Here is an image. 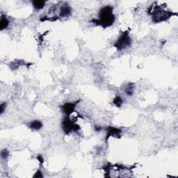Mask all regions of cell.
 I'll return each mask as SVG.
<instances>
[{
  "label": "cell",
  "instance_id": "277c9868",
  "mask_svg": "<svg viewBox=\"0 0 178 178\" xmlns=\"http://www.w3.org/2000/svg\"><path fill=\"white\" fill-rule=\"evenodd\" d=\"M62 129L65 134H69L72 132L78 131L79 126L70 120L68 116H66L62 122Z\"/></svg>",
  "mask_w": 178,
  "mask_h": 178
},
{
  "label": "cell",
  "instance_id": "ba28073f",
  "mask_svg": "<svg viewBox=\"0 0 178 178\" xmlns=\"http://www.w3.org/2000/svg\"><path fill=\"white\" fill-rule=\"evenodd\" d=\"M43 127V123L39 120H33L29 124V128L33 130H39Z\"/></svg>",
  "mask_w": 178,
  "mask_h": 178
},
{
  "label": "cell",
  "instance_id": "6da1fadb",
  "mask_svg": "<svg viewBox=\"0 0 178 178\" xmlns=\"http://www.w3.org/2000/svg\"><path fill=\"white\" fill-rule=\"evenodd\" d=\"M113 7L111 6H104L100 10L98 19H93L91 22L96 25L102 27L103 28L111 27L115 21V16L113 13Z\"/></svg>",
  "mask_w": 178,
  "mask_h": 178
},
{
  "label": "cell",
  "instance_id": "3957f363",
  "mask_svg": "<svg viewBox=\"0 0 178 178\" xmlns=\"http://www.w3.org/2000/svg\"><path fill=\"white\" fill-rule=\"evenodd\" d=\"M132 40L129 35V32L128 31L123 32L118 40L114 44V47H116V50L118 51H121L128 48L131 45Z\"/></svg>",
  "mask_w": 178,
  "mask_h": 178
},
{
  "label": "cell",
  "instance_id": "8fae6325",
  "mask_svg": "<svg viewBox=\"0 0 178 178\" xmlns=\"http://www.w3.org/2000/svg\"><path fill=\"white\" fill-rule=\"evenodd\" d=\"M45 1H32V4H33V7L36 10H40L44 8L45 6Z\"/></svg>",
  "mask_w": 178,
  "mask_h": 178
},
{
  "label": "cell",
  "instance_id": "7c38bea8",
  "mask_svg": "<svg viewBox=\"0 0 178 178\" xmlns=\"http://www.w3.org/2000/svg\"><path fill=\"white\" fill-rule=\"evenodd\" d=\"M113 104L116 105L117 107H120L123 103V100L122 99L120 96L118 95L114 98V100H113Z\"/></svg>",
  "mask_w": 178,
  "mask_h": 178
},
{
  "label": "cell",
  "instance_id": "8992f818",
  "mask_svg": "<svg viewBox=\"0 0 178 178\" xmlns=\"http://www.w3.org/2000/svg\"><path fill=\"white\" fill-rule=\"evenodd\" d=\"M79 102V101L76 102H68L64 104L63 105H62L61 106V111L63 113H64L66 116H70L71 113H72L74 111V109H75L76 105H77V103Z\"/></svg>",
  "mask_w": 178,
  "mask_h": 178
},
{
  "label": "cell",
  "instance_id": "4fadbf2b",
  "mask_svg": "<svg viewBox=\"0 0 178 178\" xmlns=\"http://www.w3.org/2000/svg\"><path fill=\"white\" fill-rule=\"evenodd\" d=\"M8 155H9V152L6 149H4V150H2L1 152V157L3 159H6L8 158Z\"/></svg>",
  "mask_w": 178,
  "mask_h": 178
},
{
  "label": "cell",
  "instance_id": "e0dca14e",
  "mask_svg": "<svg viewBox=\"0 0 178 178\" xmlns=\"http://www.w3.org/2000/svg\"><path fill=\"white\" fill-rule=\"evenodd\" d=\"M101 130H102V128L100 126L99 127L95 126V131H97V132H100Z\"/></svg>",
  "mask_w": 178,
  "mask_h": 178
},
{
  "label": "cell",
  "instance_id": "9c48e42d",
  "mask_svg": "<svg viewBox=\"0 0 178 178\" xmlns=\"http://www.w3.org/2000/svg\"><path fill=\"white\" fill-rule=\"evenodd\" d=\"M9 20H8V18L6 16H1V20H0V28H1V31L6 29L9 26Z\"/></svg>",
  "mask_w": 178,
  "mask_h": 178
},
{
  "label": "cell",
  "instance_id": "7a4b0ae2",
  "mask_svg": "<svg viewBox=\"0 0 178 178\" xmlns=\"http://www.w3.org/2000/svg\"><path fill=\"white\" fill-rule=\"evenodd\" d=\"M150 14L152 16V21L155 23L166 21L168 19L173 16V13L164 10L161 6H155Z\"/></svg>",
  "mask_w": 178,
  "mask_h": 178
},
{
  "label": "cell",
  "instance_id": "30bf717a",
  "mask_svg": "<svg viewBox=\"0 0 178 178\" xmlns=\"http://www.w3.org/2000/svg\"><path fill=\"white\" fill-rule=\"evenodd\" d=\"M134 91V84L132 83H129L125 88V92L128 94V95H132Z\"/></svg>",
  "mask_w": 178,
  "mask_h": 178
},
{
  "label": "cell",
  "instance_id": "5bb4252c",
  "mask_svg": "<svg viewBox=\"0 0 178 178\" xmlns=\"http://www.w3.org/2000/svg\"><path fill=\"white\" fill-rule=\"evenodd\" d=\"M6 103H2V104H1V106H0V113H1V115L3 114V113L4 112L5 109H6Z\"/></svg>",
  "mask_w": 178,
  "mask_h": 178
},
{
  "label": "cell",
  "instance_id": "52a82bcc",
  "mask_svg": "<svg viewBox=\"0 0 178 178\" xmlns=\"http://www.w3.org/2000/svg\"><path fill=\"white\" fill-rule=\"evenodd\" d=\"M71 12H72V10H71L70 6L68 4H65L62 5L60 8V16L62 17V18L68 17L69 16H70Z\"/></svg>",
  "mask_w": 178,
  "mask_h": 178
},
{
  "label": "cell",
  "instance_id": "9a60e30c",
  "mask_svg": "<svg viewBox=\"0 0 178 178\" xmlns=\"http://www.w3.org/2000/svg\"><path fill=\"white\" fill-rule=\"evenodd\" d=\"M33 177H43V174H42L41 171H40V170H38L36 171V173H35L34 175H33Z\"/></svg>",
  "mask_w": 178,
  "mask_h": 178
},
{
  "label": "cell",
  "instance_id": "2e32d148",
  "mask_svg": "<svg viewBox=\"0 0 178 178\" xmlns=\"http://www.w3.org/2000/svg\"><path fill=\"white\" fill-rule=\"evenodd\" d=\"M37 159H38V160L40 162V164H43L44 162V159L43 158V157H42L41 155H38L37 156Z\"/></svg>",
  "mask_w": 178,
  "mask_h": 178
},
{
  "label": "cell",
  "instance_id": "5b68a950",
  "mask_svg": "<svg viewBox=\"0 0 178 178\" xmlns=\"http://www.w3.org/2000/svg\"><path fill=\"white\" fill-rule=\"evenodd\" d=\"M106 140L107 141L110 137H116V138H120L122 130L120 129L114 128V127H108L106 129Z\"/></svg>",
  "mask_w": 178,
  "mask_h": 178
}]
</instances>
